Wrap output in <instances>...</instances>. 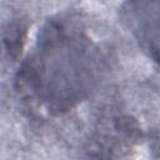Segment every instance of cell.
<instances>
[{
  "label": "cell",
  "mask_w": 160,
  "mask_h": 160,
  "mask_svg": "<svg viewBox=\"0 0 160 160\" xmlns=\"http://www.w3.org/2000/svg\"><path fill=\"white\" fill-rule=\"evenodd\" d=\"M156 0H130L129 1V19L131 22L136 24L135 31L139 34V39L145 40L149 45L150 50H154L151 46V36L149 32L151 31V11H156L158 6Z\"/></svg>",
  "instance_id": "cell-1"
}]
</instances>
